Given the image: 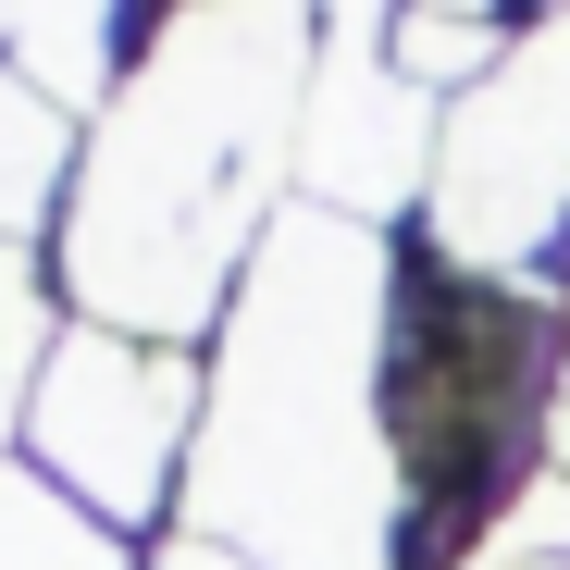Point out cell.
Segmentation results:
<instances>
[{
    "instance_id": "cell-2",
    "label": "cell",
    "mask_w": 570,
    "mask_h": 570,
    "mask_svg": "<svg viewBox=\"0 0 570 570\" xmlns=\"http://www.w3.org/2000/svg\"><path fill=\"white\" fill-rule=\"evenodd\" d=\"M174 410H186V372L125 347V335H75L38 372V459H62L100 509H149L161 459H174Z\"/></svg>"
},
{
    "instance_id": "cell-1",
    "label": "cell",
    "mask_w": 570,
    "mask_h": 570,
    "mask_svg": "<svg viewBox=\"0 0 570 570\" xmlns=\"http://www.w3.org/2000/svg\"><path fill=\"white\" fill-rule=\"evenodd\" d=\"M558 385V323L521 285L484 273H422V298L385 335V446L422 521H484L546 422Z\"/></svg>"
}]
</instances>
